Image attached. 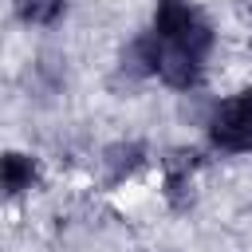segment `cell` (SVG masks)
I'll return each instance as SVG.
<instances>
[{
	"instance_id": "obj_1",
	"label": "cell",
	"mask_w": 252,
	"mask_h": 252,
	"mask_svg": "<svg viewBox=\"0 0 252 252\" xmlns=\"http://www.w3.org/2000/svg\"><path fill=\"white\" fill-rule=\"evenodd\" d=\"M154 35H158L165 47H177V51H185V55H193V59H201V55L213 47L209 24H205L201 12L189 8L185 0H158Z\"/></svg>"
},
{
	"instance_id": "obj_6",
	"label": "cell",
	"mask_w": 252,
	"mask_h": 252,
	"mask_svg": "<svg viewBox=\"0 0 252 252\" xmlns=\"http://www.w3.org/2000/svg\"><path fill=\"white\" fill-rule=\"evenodd\" d=\"M12 4H16V16L24 24H43V28L55 24L67 8V0H12Z\"/></svg>"
},
{
	"instance_id": "obj_5",
	"label": "cell",
	"mask_w": 252,
	"mask_h": 252,
	"mask_svg": "<svg viewBox=\"0 0 252 252\" xmlns=\"http://www.w3.org/2000/svg\"><path fill=\"white\" fill-rule=\"evenodd\" d=\"M32 181H35V161L24 158V154H8L4 158V189H8V197L32 189Z\"/></svg>"
},
{
	"instance_id": "obj_3",
	"label": "cell",
	"mask_w": 252,
	"mask_h": 252,
	"mask_svg": "<svg viewBox=\"0 0 252 252\" xmlns=\"http://www.w3.org/2000/svg\"><path fill=\"white\" fill-rule=\"evenodd\" d=\"M158 75H161L169 87L189 91V87L201 79V59H193V55H185V51H177V47H165V51H161V67H158Z\"/></svg>"
},
{
	"instance_id": "obj_2",
	"label": "cell",
	"mask_w": 252,
	"mask_h": 252,
	"mask_svg": "<svg viewBox=\"0 0 252 252\" xmlns=\"http://www.w3.org/2000/svg\"><path fill=\"white\" fill-rule=\"evenodd\" d=\"M213 142L224 146V150H240L252 142V91H240L236 98L220 102V110L213 114V126H209Z\"/></svg>"
},
{
	"instance_id": "obj_4",
	"label": "cell",
	"mask_w": 252,
	"mask_h": 252,
	"mask_svg": "<svg viewBox=\"0 0 252 252\" xmlns=\"http://www.w3.org/2000/svg\"><path fill=\"white\" fill-rule=\"evenodd\" d=\"M102 161H106L110 181H122V177H130V173L146 161V150H142L138 142H118V146H110V150L102 154Z\"/></svg>"
}]
</instances>
